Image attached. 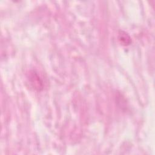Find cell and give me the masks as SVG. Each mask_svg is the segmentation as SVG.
Masks as SVG:
<instances>
[{
    "label": "cell",
    "instance_id": "7a4b0ae2",
    "mask_svg": "<svg viewBox=\"0 0 155 155\" xmlns=\"http://www.w3.org/2000/svg\"><path fill=\"white\" fill-rule=\"evenodd\" d=\"M119 39L120 42L124 45H128L131 42V39L128 35L124 31H121L119 34Z\"/></svg>",
    "mask_w": 155,
    "mask_h": 155
},
{
    "label": "cell",
    "instance_id": "6da1fadb",
    "mask_svg": "<svg viewBox=\"0 0 155 155\" xmlns=\"http://www.w3.org/2000/svg\"><path fill=\"white\" fill-rule=\"evenodd\" d=\"M30 79H31V83L34 84L35 82L34 86H35L36 88H38L39 90L40 89V88H42V81L36 73H32L31 74Z\"/></svg>",
    "mask_w": 155,
    "mask_h": 155
}]
</instances>
